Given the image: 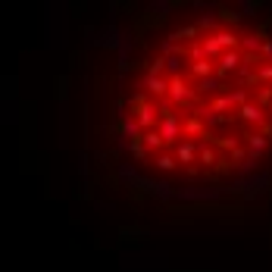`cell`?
<instances>
[{
  "label": "cell",
  "instance_id": "277c9868",
  "mask_svg": "<svg viewBox=\"0 0 272 272\" xmlns=\"http://www.w3.org/2000/svg\"><path fill=\"white\" fill-rule=\"evenodd\" d=\"M241 119H247V122H257V125H260V122H263V113H260L257 106L244 103V106H241Z\"/></svg>",
  "mask_w": 272,
  "mask_h": 272
},
{
  "label": "cell",
  "instance_id": "3957f363",
  "mask_svg": "<svg viewBox=\"0 0 272 272\" xmlns=\"http://www.w3.org/2000/svg\"><path fill=\"white\" fill-rule=\"evenodd\" d=\"M238 63H241V53H238V50L219 53V69H222V72H229V69H238Z\"/></svg>",
  "mask_w": 272,
  "mask_h": 272
},
{
  "label": "cell",
  "instance_id": "52a82bcc",
  "mask_svg": "<svg viewBox=\"0 0 272 272\" xmlns=\"http://www.w3.org/2000/svg\"><path fill=\"white\" fill-rule=\"evenodd\" d=\"M157 163H160V169H166V172H169V169H175V160L169 157V153H163V157H160Z\"/></svg>",
  "mask_w": 272,
  "mask_h": 272
},
{
  "label": "cell",
  "instance_id": "8992f818",
  "mask_svg": "<svg viewBox=\"0 0 272 272\" xmlns=\"http://www.w3.org/2000/svg\"><path fill=\"white\" fill-rule=\"evenodd\" d=\"M182 132H188V135H200V132H204V125H200V119H191V122L182 128Z\"/></svg>",
  "mask_w": 272,
  "mask_h": 272
},
{
  "label": "cell",
  "instance_id": "ba28073f",
  "mask_svg": "<svg viewBox=\"0 0 272 272\" xmlns=\"http://www.w3.org/2000/svg\"><path fill=\"white\" fill-rule=\"evenodd\" d=\"M200 160H204V163H207V166H210V163H213V160H216V153H213V150H207V147H204V150H200Z\"/></svg>",
  "mask_w": 272,
  "mask_h": 272
},
{
  "label": "cell",
  "instance_id": "6da1fadb",
  "mask_svg": "<svg viewBox=\"0 0 272 272\" xmlns=\"http://www.w3.org/2000/svg\"><path fill=\"white\" fill-rule=\"evenodd\" d=\"M194 153H197V144H194V141H185V144L175 147V160H179V163H191Z\"/></svg>",
  "mask_w": 272,
  "mask_h": 272
},
{
  "label": "cell",
  "instance_id": "5b68a950",
  "mask_svg": "<svg viewBox=\"0 0 272 272\" xmlns=\"http://www.w3.org/2000/svg\"><path fill=\"white\" fill-rule=\"evenodd\" d=\"M163 144V141H160V135H157V128H153V132H144V147H160Z\"/></svg>",
  "mask_w": 272,
  "mask_h": 272
},
{
  "label": "cell",
  "instance_id": "7a4b0ae2",
  "mask_svg": "<svg viewBox=\"0 0 272 272\" xmlns=\"http://www.w3.org/2000/svg\"><path fill=\"white\" fill-rule=\"evenodd\" d=\"M147 91L153 94V97H166V78H160V75H147Z\"/></svg>",
  "mask_w": 272,
  "mask_h": 272
},
{
  "label": "cell",
  "instance_id": "9c48e42d",
  "mask_svg": "<svg viewBox=\"0 0 272 272\" xmlns=\"http://www.w3.org/2000/svg\"><path fill=\"white\" fill-rule=\"evenodd\" d=\"M263 53H266V56H272V41H266V44H263Z\"/></svg>",
  "mask_w": 272,
  "mask_h": 272
}]
</instances>
